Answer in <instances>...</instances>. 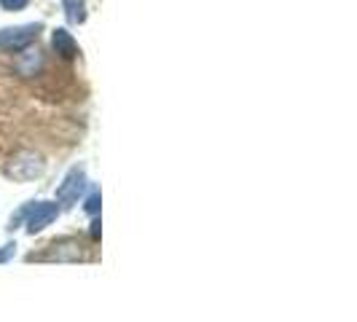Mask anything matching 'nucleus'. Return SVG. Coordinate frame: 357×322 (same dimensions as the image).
Here are the masks:
<instances>
[{
    "label": "nucleus",
    "instance_id": "nucleus-1",
    "mask_svg": "<svg viewBox=\"0 0 357 322\" xmlns=\"http://www.w3.org/2000/svg\"><path fill=\"white\" fill-rule=\"evenodd\" d=\"M59 217V204L56 201H46V199H38V201H27L24 207H19V213L8 220V231H14L19 226H24L27 233H40L46 226H52L54 220Z\"/></svg>",
    "mask_w": 357,
    "mask_h": 322
},
{
    "label": "nucleus",
    "instance_id": "nucleus-2",
    "mask_svg": "<svg viewBox=\"0 0 357 322\" xmlns=\"http://www.w3.org/2000/svg\"><path fill=\"white\" fill-rule=\"evenodd\" d=\"M27 261H43V263H75V261H84V247L75 236H62V239H54L49 242L43 252H33L27 255Z\"/></svg>",
    "mask_w": 357,
    "mask_h": 322
},
{
    "label": "nucleus",
    "instance_id": "nucleus-3",
    "mask_svg": "<svg viewBox=\"0 0 357 322\" xmlns=\"http://www.w3.org/2000/svg\"><path fill=\"white\" fill-rule=\"evenodd\" d=\"M86 188H89V180H86V169L84 167H73L70 172L62 178V183L56 185V204H59V210H70L78 204V199L86 194Z\"/></svg>",
    "mask_w": 357,
    "mask_h": 322
},
{
    "label": "nucleus",
    "instance_id": "nucleus-4",
    "mask_svg": "<svg viewBox=\"0 0 357 322\" xmlns=\"http://www.w3.org/2000/svg\"><path fill=\"white\" fill-rule=\"evenodd\" d=\"M40 24H22V27H6L0 30V52L19 54L30 49L40 36Z\"/></svg>",
    "mask_w": 357,
    "mask_h": 322
},
{
    "label": "nucleus",
    "instance_id": "nucleus-5",
    "mask_svg": "<svg viewBox=\"0 0 357 322\" xmlns=\"http://www.w3.org/2000/svg\"><path fill=\"white\" fill-rule=\"evenodd\" d=\"M43 159L38 156V153H33V151H22V153H17L14 159H11V164L6 167V172H8V178L14 180H36L38 175H43Z\"/></svg>",
    "mask_w": 357,
    "mask_h": 322
},
{
    "label": "nucleus",
    "instance_id": "nucleus-6",
    "mask_svg": "<svg viewBox=\"0 0 357 322\" xmlns=\"http://www.w3.org/2000/svg\"><path fill=\"white\" fill-rule=\"evenodd\" d=\"M52 46H54V52L59 54L62 59H75V56L81 54L78 40H75L65 27H56V30L52 33Z\"/></svg>",
    "mask_w": 357,
    "mask_h": 322
},
{
    "label": "nucleus",
    "instance_id": "nucleus-7",
    "mask_svg": "<svg viewBox=\"0 0 357 322\" xmlns=\"http://www.w3.org/2000/svg\"><path fill=\"white\" fill-rule=\"evenodd\" d=\"M62 11L70 24H84L86 22V0H62Z\"/></svg>",
    "mask_w": 357,
    "mask_h": 322
},
{
    "label": "nucleus",
    "instance_id": "nucleus-8",
    "mask_svg": "<svg viewBox=\"0 0 357 322\" xmlns=\"http://www.w3.org/2000/svg\"><path fill=\"white\" fill-rule=\"evenodd\" d=\"M100 207H102V194H100V188H97V185H91L86 199H84V213L94 217V215H100Z\"/></svg>",
    "mask_w": 357,
    "mask_h": 322
},
{
    "label": "nucleus",
    "instance_id": "nucleus-9",
    "mask_svg": "<svg viewBox=\"0 0 357 322\" xmlns=\"http://www.w3.org/2000/svg\"><path fill=\"white\" fill-rule=\"evenodd\" d=\"M27 6H30V0H0V8L3 11H22Z\"/></svg>",
    "mask_w": 357,
    "mask_h": 322
},
{
    "label": "nucleus",
    "instance_id": "nucleus-10",
    "mask_svg": "<svg viewBox=\"0 0 357 322\" xmlns=\"http://www.w3.org/2000/svg\"><path fill=\"white\" fill-rule=\"evenodd\" d=\"M14 255H17V245H14V242H6V245L0 247V263H8Z\"/></svg>",
    "mask_w": 357,
    "mask_h": 322
},
{
    "label": "nucleus",
    "instance_id": "nucleus-11",
    "mask_svg": "<svg viewBox=\"0 0 357 322\" xmlns=\"http://www.w3.org/2000/svg\"><path fill=\"white\" fill-rule=\"evenodd\" d=\"M100 226H102V223H100V217L94 215V220H91V239H100V231H102Z\"/></svg>",
    "mask_w": 357,
    "mask_h": 322
}]
</instances>
